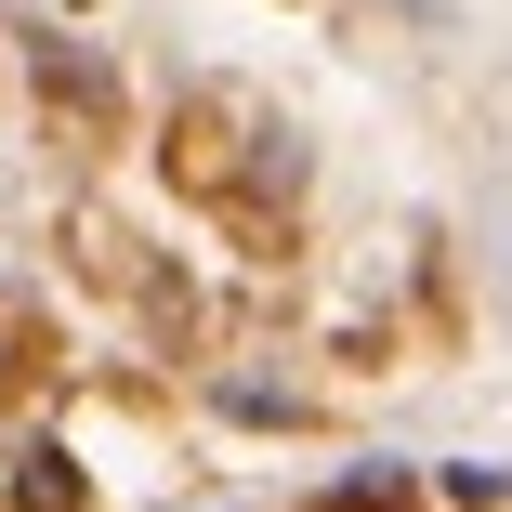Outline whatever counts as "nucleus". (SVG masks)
I'll return each instance as SVG.
<instances>
[{
	"mask_svg": "<svg viewBox=\"0 0 512 512\" xmlns=\"http://www.w3.org/2000/svg\"><path fill=\"white\" fill-rule=\"evenodd\" d=\"M14 499H27V512H53V499H79V473H66L53 447H27V486H14Z\"/></svg>",
	"mask_w": 512,
	"mask_h": 512,
	"instance_id": "nucleus-1",
	"label": "nucleus"
}]
</instances>
